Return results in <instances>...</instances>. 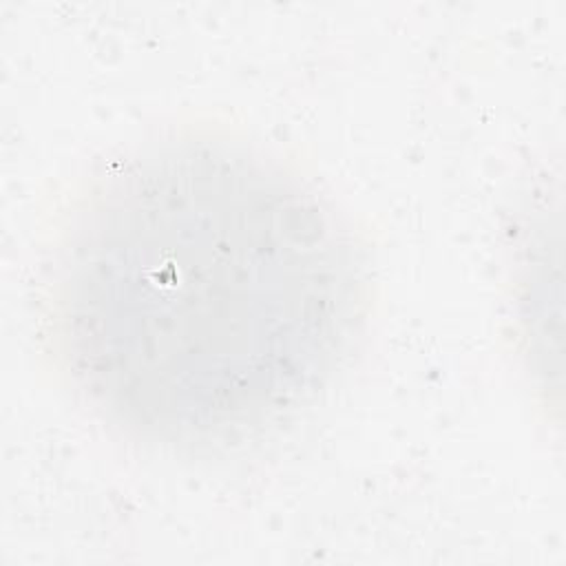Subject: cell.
Listing matches in <instances>:
<instances>
[{
    "instance_id": "cell-1",
    "label": "cell",
    "mask_w": 566,
    "mask_h": 566,
    "mask_svg": "<svg viewBox=\"0 0 566 566\" xmlns=\"http://www.w3.org/2000/svg\"><path fill=\"white\" fill-rule=\"evenodd\" d=\"M363 305L332 208L276 161L210 137L97 181L49 283L55 356L91 409L195 453L241 447L312 402Z\"/></svg>"
}]
</instances>
